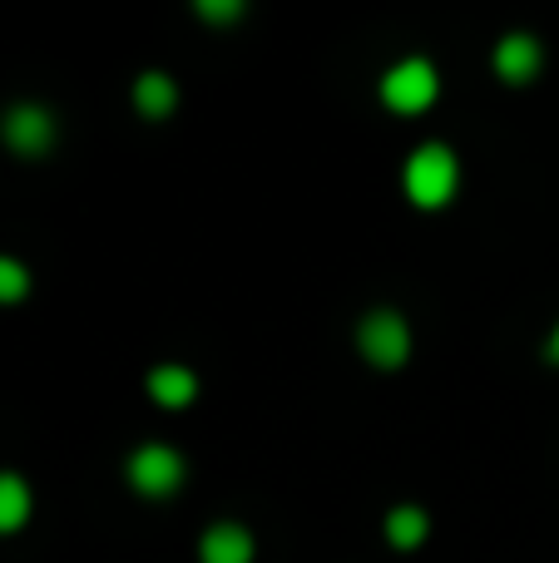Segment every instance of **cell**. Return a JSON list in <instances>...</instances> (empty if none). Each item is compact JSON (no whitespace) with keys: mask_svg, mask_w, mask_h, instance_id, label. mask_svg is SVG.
I'll return each instance as SVG.
<instances>
[{"mask_svg":"<svg viewBox=\"0 0 559 563\" xmlns=\"http://www.w3.org/2000/svg\"><path fill=\"white\" fill-rule=\"evenodd\" d=\"M198 563H253V534L243 525H213L198 544Z\"/></svg>","mask_w":559,"mask_h":563,"instance_id":"7","label":"cell"},{"mask_svg":"<svg viewBox=\"0 0 559 563\" xmlns=\"http://www.w3.org/2000/svg\"><path fill=\"white\" fill-rule=\"evenodd\" d=\"M30 519V485L20 475H0V534H15Z\"/></svg>","mask_w":559,"mask_h":563,"instance_id":"10","label":"cell"},{"mask_svg":"<svg viewBox=\"0 0 559 563\" xmlns=\"http://www.w3.org/2000/svg\"><path fill=\"white\" fill-rule=\"evenodd\" d=\"M436 95H441V79H436L431 59H402L382 79V99L396 114H421V109L436 104Z\"/></svg>","mask_w":559,"mask_h":563,"instance_id":"3","label":"cell"},{"mask_svg":"<svg viewBox=\"0 0 559 563\" xmlns=\"http://www.w3.org/2000/svg\"><path fill=\"white\" fill-rule=\"evenodd\" d=\"M357 346H362V356L372 361V366L396 371L412 356V327H406L402 311L376 307V311H366L362 327H357Z\"/></svg>","mask_w":559,"mask_h":563,"instance_id":"2","label":"cell"},{"mask_svg":"<svg viewBox=\"0 0 559 563\" xmlns=\"http://www.w3.org/2000/svg\"><path fill=\"white\" fill-rule=\"evenodd\" d=\"M198 15L204 20H238L243 5H238V0H198Z\"/></svg>","mask_w":559,"mask_h":563,"instance_id":"13","label":"cell"},{"mask_svg":"<svg viewBox=\"0 0 559 563\" xmlns=\"http://www.w3.org/2000/svg\"><path fill=\"white\" fill-rule=\"evenodd\" d=\"M0 139H6L20 158H40V154H50V144H55V119H50V109H40V104H15L6 119H0Z\"/></svg>","mask_w":559,"mask_h":563,"instance_id":"5","label":"cell"},{"mask_svg":"<svg viewBox=\"0 0 559 563\" xmlns=\"http://www.w3.org/2000/svg\"><path fill=\"white\" fill-rule=\"evenodd\" d=\"M406 198L416 208H446L456 198V184H461V164L446 144H421L412 158H406Z\"/></svg>","mask_w":559,"mask_h":563,"instance_id":"1","label":"cell"},{"mask_svg":"<svg viewBox=\"0 0 559 563\" xmlns=\"http://www.w3.org/2000/svg\"><path fill=\"white\" fill-rule=\"evenodd\" d=\"M174 104H178V89H174V79H168L164 69H149V75L134 79V109L144 119H168L174 114Z\"/></svg>","mask_w":559,"mask_h":563,"instance_id":"9","label":"cell"},{"mask_svg":"<svg viewBox=\"0 0 559 563\" xmlns=\"http://www.w3.org/2000/svg\"><path fill=\"white\" fill-rule=\"evenodd\" d=\"M426 534H431V519H426V509L396 505L392 515H386V539H392L396 549H416Z\"/></svg>","mask_w":559,"mask_h":563,"instance_id":"11","label":"cell"},{"mask_svg":"<svg viewBox=\"0 0 559 563\" xmlns=\"http://www.w3.org/2000/svg\"><path fill=\"white\" fill-rule=\"evenodd\" d=\"M124 475H129V485H134L139 495L164 499V495H174V489L184 485V455L168 450V445H139L134 455H129Z\"/></svg>","mask_w":559,"mask_h":563,"instance_id":"4","label":"cell"},{"mask_svg":"<svg viewBox=\"0 0 559 563\" xmlns=\"http://www.w3.org/2000/svg\"><path fill=\"white\" fill-rule=\"evenodd\" d=\"M540 65H545V49H540V40L535 35H505L501 45H495V75L505 79V85H530L535 75H540Z\"/></svg>","mask_w":559,"mask_h":563,"instance_id":"6","label":"cell"},{"mask_svg":"<svg viewBox=\"0 0 559 563\" xmlns=\"http://www.w3.org/2000/svg\"><path fill=\"white\" fill-rule=\"evenodd\" d=\"M550 361H559V327H555V336H550Z\"/></svg>","mask_w":559,"mask_h":563,"instance_id":"14","label":"cell"},{"mask_svg":"<svg viewBox=\"0 0 559 563\" xmlns=\"http://www.w3.org/2000/svg\"><path fill=\"white\" fill-rule=\"evenodd\" d=\"M149 396L164 410H184V406H194V396H198V376L188 366H154L149 371Z\"/></svg>","mask_w":559,"mask_h":563,"instance_id":"8","label":"cell"},{"mask_svg":"<svg viewBox=\"0 0 559 563\" xmlns=\"http://www.w3.org/2000/svg\"><path fill=\"white\" fill-rule=\"evenodd\" d=\"M30 291V273L15 257H0V301H20Z\"/></svg>","mask_w":559,"mask_h":563,"instance_id":"12","label":"cell"}]
</instances>
